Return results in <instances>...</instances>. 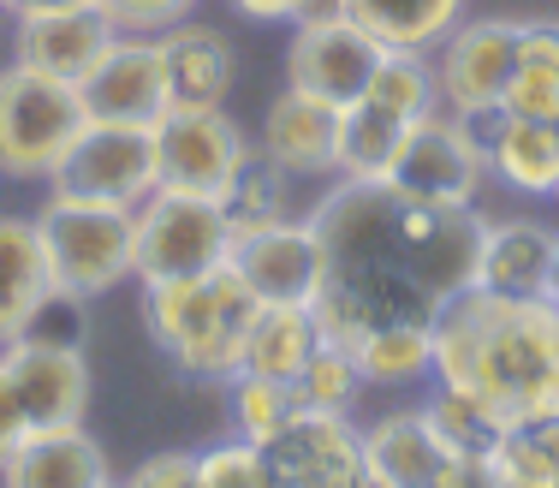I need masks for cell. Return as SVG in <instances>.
<instances>
[{
  "mask_svg": "<svg viewBox=\"0 0 559 488\" xmlns=\"http://www.w3.org/2000/svg\"><path fill=\"white\" fill-rule=\"evenodd\" d=\"M31 221L60 305H90V298H108L114 286L131 281V239H138V209L131 203H102V197L48 185L43 209Z\"/></svg>",
  "mask_w": 559,
  "mask_h": 488,
  "instance_id": "cell-4",
  "label": "cell"
},
{
  "mask_svg": "<svg viewBox=\"0 0 559 488\" xmlns=\"http://www.w3.org/2000/svg\"><path fill=\"white\" fill-rule=\"evenodd\" d=\"M369 388H417L435 381V322H388L352 346Z\"/></svg>",
  "mask_w": 559,
  "mask_h": 488,
  "instance_id": "cell-26",
  "label": "cell"
},
{
  "mask_svg": "<svg viewBox=\"0 0 559 488\" xmlns=\"http://www.w3.org/2000/svg\"><path fill=\"white\" fill-rule=\"evenodd\" d=\"M60 191L78 197H102V203H131L138 209L143 197L162 185V155H155V126H108L90 120L72 138L66 162L55 167Z\"/></svg>",
  "mask_w": 559,
  "mask_h": 488,
  "instance_id": "cell-12",
  "label": "cell"
},
{
  "mask_svg": "<svg viewBox=\"0 0 559 488\" xmlns=\"http://www.w3.org/2000/svg\"><path fill=\"white\" fill-rule=\"evenodd\" d=\"M518 24L524 19H459L441 43L429 48L435 84H441V108L459 120L483 126L500 108L506 84L518 72Z\"/></svg>",
  "mask_w": 559,
  "mask_h": 488,
  "instance_id": "cell-9",
  "label": "cell"
},
{
  "mask_svg": "<svg viewBox=\"0 0 559 488\" xmlns=\"http://www.w3.org/2000/svg\"><path fill=\"white\" fill-rule=\"evenodd\" d=\"M78 96H84L90 120L108 126H155L173 108L167 90V60H162V36H131L119 31L108 43V55L78 78Z\"/></svg>",
  "mask_w": 559,
  "mask_h": 488,
  "instance_id": "cell-14",
  "label": "cell"
},
{
  "mask_svg": "<svg viewBox=\"0 0 559 488\" xmlns=\"http://www.w3.org/2000/svg\"><path fill=\"white\" fill-rule=\"evenodd\" d=\"M322 245V286L310 316L322 340L357 346L369 328L435 322L471 286L483 209L411 203L388 185L334 179L304 209Z\"/></svg>",
  "mask_w": 559,
  "mask_h": 488,
  "instance_id": "cell-1",
  "label": "cell"
},
{
  "mask_svg": "<svg viewBox=\"0 0 559 488\" xmlns=\"http://www.w3.org/2000/svg\"><path fill=\"white\" fill-rule=\"evenodd\" d=\"M233 257V221L215 197L167 191L155 185L138 203V239H131V281L162 286V281H191Z\"/></svg>",
  "mask_w": 559,
  "mask_h": 488,
  "instance_id": "cell-7",
  "label": "cell"
},
{
  "mask_svg": "<svg viewBox=\"0 0 559 488\" xmlns=\"http://www.w3.org/2000/svg\"><path fill=\"white\" fill-rule=\"evenodd\" d=\"M114 465L108 447L84 424H66L48 435H31L0 471V488H108Z\"/></svg>",
  "mask_w": 559,
  "mask_h": 488,
  "instance_id": "cell-21",
  "label": "cell"
},
{
  "mask_svg": "<svg viewBox=\"0 0 559 488\" xmlns=\"http://www.w3.org/2000/svg\"><path fill=\"white\" fill-rule=\"evenodd\" d=\"M369 96L388 102V108L405 114V120L435 114V108H441V84H435L429 48H388V60L376 66V84H369Z\"/></svg>",
  "mask_w": 559,
  "mask_h": 488,
  "instance_id": "cell-33",
  "label": "cell"
},
{
  "mask_svg": "<svg viewBox=\"0 0 559 488\" xmlns=\"http://www.w3.org/2000/svg\"><path fill=\"white\" fill-rule=\"evenodd\" d=\"M292 388H298L304 412H340V417H352L357 400L369 393V381H364V369H357L352 346L322 340V346L310 352V364L298 369V381H292Z\"/></svg>",
  "mask_w": 559,
  "mask_h": 488,
  "instance_id": "cell-31",
  "label": "cell"
},
{
  "mask_svg": "<svg viewBox=\"0 0 559 488\" xmlns=\"http://www.w3.org/2000/svg\"><path fill=\"white\" fill-rule=\"evenodd\" d=\"M298 7L304 0H233V12L238 19H250V24H298Z\"/></svg>",
  "mask_w": 559,
  "mask_h": 488,
  "instance_id": "cell-39",
  "label": "cell"
},
{
  "mask_svg": "<svg viewBox=\"0 0 559 488\" xmlns=\"http://www.w3.org/2000/svg\"><path fill=\"white\" fill-rule=\"evenodd\" d=\"M495 114H518V120H548L559 126V78H542V72H512L500 108Z\"/></svg>",
  "mask_w": 559,
  "mask_h": 488,
  "instance_id": "cell-36",
  "label": "cell"
},
{
  "mask_svg": "<svg viewBox=\"0 0 559 488\" xmlns=\"http://www.w3.org/2000/svg\"><path fill=\"white\" fill-rule=\"evenodd\" d=\"M435 488H500V465H495V453H452L447 459V471H441V483Z\"/></svg>",
  "mask_w": 559,
  "mask_h": 488,
  "instance_id": "cell-38",
  "label": "cell"
},
{
  "mask_svg": "<svg viewBox=\"0 0 559 488\" xmlns=\"http://www.w3.org/2000/svg\"><path fill=\"white\" fill-rule=\"evenodd\" d=\"M488 179H500L518 197H554L559 185V126L518 120V114H488L483 120Z\"/></svg>",
  "mask_w": 559,
  "mask_h": 488,
  "instance_id": "cell-23",
  "label": "cell"
},
{
  "mask_svg": "<svg viewBox=\"0 0 559 488\" xmlns=\"http://www.w3.org/2000/svg\"><path fill=\"white\" fill-rule=\"evenodd\" d=\"M316 346H322V328H316L310 305H262L245 334V352H238V369L269 381H298V369L310 364Z\"/></svg>",
  "mask_w": 559,
  "mask_h": 488,
  "instance_id": "cell-24",
  "label": "cell"
},
{
  "mask_svg": "<svg viewBox=\"0 0 559 488\" xmlns=\"http://www.w3.org/2000/svg\"><path fill=\"white\" fill-rule=\"evenodd\" d=\"M257 310H262L257 293H250L226 262L209 274H191V281L143 286V328H150L155 352L197 381L233 376Z\"/></svg>",
  "mask_w": 559,
  "mask_h": 488,
  "instance_id": "cell-3",
  "label": "cell"
},
{
  "mask_svg": "<svg viewBox=\"0 0 559 488\" xmlns=\"http://www.w3.org/2000/svg\"><path fill=\"white\" fill-rule=\"evenodd\" d=\"M155 155H162V185L191 197H221L233 174L245 167L250 138L226 108H173L155 120Z\"/></svg>",
  "mask_w": 559,
  "mask_h": 488,
  "instance_id": "cell-13",
  "label": "cell"
},
{
  "mask_svg": "<svg viewBox=\"0 0 559 488\" xmlns=\"http://www.w3.org/2000/svg\"><path fill=\"white\" fill-rule=\"evenodd\" d=\"M90 126L84 96L66 78H48L36 66H0V179L48 185L66 162L72 138Z\"/></svg>",
  "mask_w": 559,
  "mask_h": 488,
  "instance_id": "cell-6",
  "label": "cell"
},
{
  "mask_svg": "<svg viewBox=\"0 0 559 488\" xmlns=\"http://www.w3.org/2000/svg\"><path fill=\"white\" fill-rule=\"evenodd\" d=\"M55 281H48V257L36 239L31 215H0V346L36 334L43 316L55 310Z\"/></svg>",
  "mask_w": 559,
  "mask_h": 488,
  "instance_id": "cell-19",
  "label": "cell"
},
{
  "mask_svg": "<svg viewBox=\"0 0 559 488\" xmlns=\"http://www.w3.org/2000/svg\"><path fill=\"white\" fill-rule=\"evenodd\" d=\"M334 143H340V108L304 96V90H280L262 114L257 150L274 155L292 179H328L334 174Z\"/></svg>",
  "mask_w": 559,
  "mask_h": 488,
  "instance_id": "cell-18",
  "label": "cell"
},
{
  "mask_svg": "<svg viewBox=\"0 0 559 488\" xmlns=\"http://www.w3.org/2000/svg\"><path fill=\"white\" fill-rule=\"evenodd\" d=\"M197 488H269L262 471V447L257 441H221L209 453H197Z\"/></svg>",
  "mask_w": 559,
  "mask_h": 488,
  "instance_id": "cell-34",
  "label": "cell"
},
{
  "mask_svg": "<svg viewBox=\"0 0 559 488\" xmlns=\"http://www.w3.org/2000/svg\"><path fill=\"white\" fill-rule=\"evenodd\" d=\"M215 203L226 209V221H233V239L238 233H257V227H274V221H286L292 209V174L274 162V155H262L257 143H250L245 167L233 174V185L215 197Z\"/></svg>",
  "mask_w": 559,
  "mask_h": 488,
  "instance_id": "cell-27",
  "label": "cell"
},
{
  "mask_svg": "<svg viewBox=\"0 0 559 488\" xmlns=\"http://www.w3.org/2000/svg\"><path fill=\"white\" fill-rule=\"evenodd\" d=\"M381 60H388V43L369 36L352 12L316 19V24H292L286 84L304 90V96H316V102H328V108H352V102L369 96Z\"/></svg>",
  "mask_w": 559,
  "mask_h": 488,
  "instance_id": "cell-10",
  "label": "cell"
},
{
  "mask_svg": "<svg viewBox=\"0 0 559 488\" xmlns=\"http://www.w3.org/2000/svg\"><path fill=\"white\" fill-rule=\"evenodd\" d=\"M108 488H126V483H108Z\"/></svg>",
  "mask_w": 559,
  "mask_h": 488,
  "instance_id": "cell-43",
  "label": "cell"
},
{
  "mask_svg": "<svg viewBox=\"0 0 559 488\" xmlns=\"http://www.w3.org/2000/svg\"><path fill=\"white\" fill-rule=\"evenodd\" d=\"M495 465L506 488H559V412L512 417L495 441Z\"/></svg>",
  "mask_w": 559,
  "mask_h": 488,
  "instance_id": "cell-29",
  "label": "cell"
},
{
  "mask_svg": "<svg viewBox=\"0 0 559 488\" xmlns=\"http://www.w3.org/2000/svg\"><path fill=\"white\" fill-rule=\"evenodd\" d=\"M90 417V358L78 340L24 334L0 346V471L31 435Z\"/></svg>",
  "mask_w": 559,
  "mask_h": 488,
  "instance_id": "cell-5",
  "label": "cell"
},
{
  "mask_svg": "<svg viewBox=\"0 0 559 488\" xmlns=\"http://www.w3.org/2000/svg\"><path fill=\"white\" fill-rule=\"evenodd\" d=\"M60 7H90V0H0L7 19H31V12H60Z\"/></svg>",
  "mask_w": 559,
  "mask_h": 488,
  "instance_id": "cell-40",
  "label": "cell"
},
{
  "mask_svg": "<svg viewBox=\"0 0 559 488\" xmlns=\"http://www.w3.org/2000/svg\"><path fill=\"white\" fill-rule=\"evenodd\" d=\"M435 381L476 393L500 424L559 412V305L464 286L435 316Z\"/></svg>",
  "mask_w": 559,
  "mask_h": 488,
  "instance_id": "cell-2",
  "label": "cell"
},
{
  "mask_svg": "<svg viewBox=\"0 0 559 488\" xmlns=\"http://www.w3.org/2000/svg\"><path fill=\"white\" fill-rule=\"evenodd\" d=\"M554 239H559V227H548L536 215H500V221L483 215L471 286L506 293V298H542L554 274Z\"/></svg>",
  "mask_w": 559,
  "mask_h": 488,
  "instance_id": "cell-17",
  "label": "cell"
},
{
  "mask_svg": "<svg viewBox=\"0 0 559 488\" xmlns=\"http://www.w3.org/2000/svg\"><path fill=\"white\" fill-rule=\"evenodd\" d=\"M226 269L257 293V305H310L322 286V245L304 215H286L274 227L238 233Z\"/></svg>",
  "mask_w": 559,
  "mask_h": 488,
  "instance_id": "cell-15",
  "label": "cell"
},
{
  "mask_svg": "<svg viewBox=\"0 0 559 488\" xmlns=\"http://www.w3.org/2000/svg\"><path fill=\"white\" fill-rule=\"evenodd\" d=\"M364 459H369V483L376 488H435L447 471V447L429 429V417L417 412H388L364 429Z\"/></svg>",
  "mask_w": 559,
  "mask_h": 488,
  "instance_id": "cell-22",
  "label": "cell"
},
{
  "mask_svg": "<svg viewBox=\"0 0 559 488\" xmlns=\"http://www.w3.org/2000/svg\"><path fill=\"white\" fill-rule=\"evenodd\" d=\"M423 417H429L435 435H441L447 453H495V441H500V429H506L500 417L476 400V393L441 388V381H435V393L423 400Z\"/></svg>",
  "mask_w": 559,
  "mask_h": 488,
  "instance_id": "cell-32",
  "label": "cell"
},
{
  "mask_svg": "<svg viewBox=\"0 0 559 488\" xmlns=\"http://www.w3.org/2000/svg\"><path fill=\"white\" fill-rule=\"evenodd\" d=\"M381 185L399 197H411V203L476 209V197H483V185H488L483 126L459 120V114H447V108L411 120L405 143H399V155H393V167Z\"/></svg>",
  "mask_w": 559,
  "mask_h": 488,
  "instance_id": "cell-8",
  "label": "cell"
},
{
  "mask_svg": "<svg viewBox=\"0 0 559 488\" xmlns=\"http://www.w3.org/2000/svg\"><path fill=\"white\" fill-rule=\"evenodd\" d=\"M500 488H506V483H500Z\"/></svg>",
  "mask_w": 559,
  "mask_h": 488,
  "instance_id": "cell-44",
  "label": "cell"
},
{
  "mask_svg": "<svg viewBox=\"0 0 559 488\" xmlns=\"http://www.w3.org/2000/svg\"><path fill=\"white\" fill-rule=\"evenodd\" d=\"M345 12L388 48H435L464 19V0H345Z\"/></svg>",
  "mask_w": 559,
  "mask_h": 488,
  "instance_id": "cell-28",
  "label": "cell"
},
{
  "mask_svg": "<svg viewBox=\"0 0 559 488\" xmlns=\"http://www.w3.org/2000/svg\"><path fill=\"white\" fill-rule=\"evenodd\" d=\"M96 7L114 19V31H131V36H162L167 24L191 19L197 0H96Z\"/></svg>",
  "mask_w": 559,
  "mask_h": 488,
  "instance_id": "cell-35",
  "label": "cell"
},
{
  "mask_svg": "<svg viewBox=\"0 0 559 488\" xmlns=\"http://www.w3.org/2000/svg\"><path fill=\"white\" fill-rule=\"evenodd\" d=\"M114 36H119L114 19L96 0L90 7H60V12H31V19H12V60L78 84L90 66L108 55Z\"/></svg>",
  "mask_w": 559,
  "mask_h": 488,
  "instance_id": "cell-16",
  "label": "cell"
},
{
  "mask_svg": "<svg viewBox=\"0 0 559 488\" xmlns=\"http://www.w3.org/2000/svg\"><path fill=\"white\" fill-rule=\"evenodd\" d=\"M126 488H197V453L167 447V453L138 459V471L126 477Z\"/></svg>",
  "mask_w": 559,
  "mask_h": 488,
  "instance_id": "cell-37",
  "label": "cell"
},
{
  "mask_svg": "<svg viewBox=\"0 0 559 488\" xmlns=\"http://www.w3.org/2000/svg\"><path fill=\"white\" fill-rule=\"evenodd\" d=\"M548 298L559 305V239H554V274H548Z\"/></svg>",
  "mask_w": 559,
  "mask_h": 488,
  "instance_id": "cell-41",
  "label": "cell"
},
{
  "mask_svg": "<svg viewBox=\"0 0 559 488\" xmlns=\"http://www.w3.org/2000/svg\"><path fill=\"white\" fill-rule=\"evenodd\" d=\"M162 60H167V90L179 108H226L238 84V55L226 31L203 19H179L162 31Z\"/></svg>",
  "mask_w": 559,
  "mask_h": 488,
  "instance_id": "cell-20",
  "label": "cell"
},
{
  "mask_svg": "<svg viewBox=\"0 0 559 488\" xmlns=\"http://www.w3.org/2000/svg\"><path fill=\"white\" fill-rule=\"evenodd\" d=\"M411 120L393 114L388 102L364 96L352 108H340V143H334V179H357V185H381L405 143Z\"/></svg>",
  "mask_w": 559,
  "mask_h": 488,
  "instance_id": "cell-25",
  "label": "cell"
},
{
  "mask_svg": "<svg viewBox=\"0 0 559 488\" xmlns=\"http://www.w3.org/2000/svg\"><path fill=\"white\" fill-rule=\"evenodd\" d=\"M554 203H559V185H554Z\"/></svg>",
  "mask_w": 559,
  "mask_h": 488,
  "instance_id": "cell-42",
  "label": "cell"
},
{
  "mask_svg": "<svg viewBox=\"0 0 559 488\" xmlns=\"http://www.w3.org/2000/svg\"><path fill=\"white\" fill-rule=\"evenodd\" d=\"M269 488H376L364 459V429L340 412H304L262 441Z\"/></svg>",
  "mask_w": 559,
  "mask_h": 488,
  "instance_id": "cell-11",
  "label": "cell"
},
{
  "mask_svg": "<svg viewBox=\"0 0 559 488\" xmlns=\"http://www.w3.org/2000/svg\"><path fill=\"white\" fill-rule=\"evenodd\" d=\"M226 412H233V435L238 441H269V435H280L298 417V388L292 381H269V376H226Z\"/></svg>",
  "mask_w": 559,
  "mask_h": 488,
  "instance_id": "cell-30",
  "label": "cell"
}]
</instances>
